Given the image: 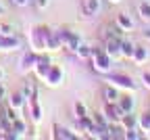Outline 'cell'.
<instances>
[{
    "label": "cell",
    "instance_id": "484cf974",
    "mask_svg": "<svg viewBox=\"0 0 150 140\" xmlns=\"http://www.w3.org/2000/svg\"><path fill=\"white\" fill-rule=\"evenodd\" d=\"M75 54L86 61V59H90V56H92V46H88L86 42H81V44L77 46V50H75Z\"/></svg>",
    "mask_w": 150,
    "mask_h": 140
},
{
    "label": "cell",
    "instance_id": "7a4b0ae2",
    "mask_svg": "<svg viewBox=\"0 0 150 140\" xmlns=\"http://www.w3.org/2000/svg\"><path fill=\"white\" fill-rule=\"evenodd\" d=\"M92 65L98 73H108L110 71V65H112V59L106 54L104 48H92Z\"/></svg>",
    "mask_w": 150,
    "mask_h": 140
},
{
    "label": "cell",
    "instance_id": "4316f807",
    "mask_svg": "<svg viewBox=\"0 0 150 140\" xmlns=\"http://www.w3.org/2000/svg\"><path fill=\"white\" fill-rule=\"evenodd\" d=\"M121 36H123V29L117 23H110L106 27V38H121Z\"/></svg>",
    "mask_w": 150,
    "mask_h": 140
},
{
    "label": "cell",
    "instance_id": "8d00e7d4",
    "mask_svg": "<svg viewBox=\"0 0 150 140\" xmlns=\"http://www.w3.org/2000/svg\"><path fill=\"white\" fill-rule=\"evenodd\" d=\"M142 36L148 40V42H150V27H148V29H144V31H142Z\"/></svg>",
    "mask_w": 150,
    "mask_h": 140
},
{
    "label": "cell",
    "instance_id": "d590c367",
    "mask_svg": "<svg viewBox=\"0 0 150 140\" xmlns=\"http://www.w3.org/2000/svg\"><path fill=\"white\" fill-rule=\"evenodd\" d=\"M4 96H6V90H4V86H2V82H0V103L4 101Z\"/></svg>",
    "mask_w": 150,
    "mask_h": 140
},
{
    "label": "cell",
    "instance_id": "5bb4252c",
    "mask_svg": "<svg viewBox=\"0 0 150 140\" xmlns=\"http://www.w3.org/2000/svg\"><path fill=\"white\" fill-rule=\"evenodd\" d=\"M117 105L121 107V111H123V113H131V111L136 109V98L131 96V92H127V94H121Z\"/></svg>",
    "mask_w": 150,
    "mask_h": 140
},
{
    "label": "cell",
    "instance_id": "836d02e7",
    "mask_svg": "<svg viewBox=\"0 0 150 140\" xmlns=\"http://www.w3.org/2000/svg\"><path fill=\"white\" fill-rule=\"evenodd\" d=\"M142 82H144V86L150 90V71H144V73H142Z\"/></svg>",
    "mask_w": 150,
    "mask_h": 140
},
{
    "label": "cell",
    "instance_id": "3957f363",
    "mask_svg": "<svg viewBox=\"0 0 150 140\" xmlns=\"http://www.w3.org/2000/svg\"><path fill=\"white\" fill-rule=\"evenodd\" d=\"M106 82L112 84L115 88H119V90H125V92H134L136 90V82L125 73H110L106 77Z\"/></svg>",
    "mask_w": 150,
    "mask_h": 140
},
{
    "label": "cell",
    "instance_id": "ffe728a7",
    "mask_svg": "<svg viewBox=\"0 0 150 140\" xmlns=\"http://www.w3.org/2000/svg\"><path fill=\"white\" fill-rule=\"evenodd\" d=\"M148 48H144V46H136V50H134V56H131V61H134L136 65H144L146 61H148Z\"/></svg>",
    "mask_w": 150,
    "mask_h": 140
},
{
    "label": "cell",
    "instance_id": "74e56055",
    "mask_svg": "<svg viewBox=\"0 0 150 140\" xmlns=\"http://www.w3.org/2000/svg\"><path fill=\"white\" fill-rule=\"evenodd\" d=\"M2 79H4V69L0 67V82H2Z\"/></svg>",
    "mask_w": 150,
    "mask_h": 140
},
{
    "label": "cell",
    "instance_id": "83f0119b",
    "mask_svg": "<svg viewBox=\"0 0 150 140\" xmlns=\"http://www.w3.org/2000/svg\"><path fill=\"white\" fill-rule=\"evenodd\" d=\"M21 92H23V96H25V98H31L33 94H38V90H35L33 82H25V84H23V90H21Z\"/></svg>",
    "mask_w": 150,
    "mask_h": 140
},
{
    "label": "cell",
    "instance_id": "7c38bea8",
    "mask_svg": "<svg viewBox=\"0 0 150 140\" xmlns=\"http://www.w3.org/2000/svg\"><path fill=\"white\" fill-rule=\"evenodd\" d=\"M52 138H56V140H75L77 134H73L69 128H63L59 124H54L52 126Z\"/></svg>",
    "mask_w": 150,
    "mask_h": 140
},
{
    "label": "cell",
    "instance_id": "f1b7e54d",
    "mask_svg": "<svg viewBox=\"0 0 150 140\" xmlns=\"http://www.w3.org/2000/svg\"><path fill=\"white\" fill-rule=\"evenodd\" d=\"M73 109H75V117H77V119H81V117H86V115H88L86 105H83L81 101H77V103H75V105H73Z\"/></svg>",
    "mask_w": 150,
    "mask_h": 140
},
{
    "label": "cell",
    "instance_id": "ac0fdd59",
    "mask_svg": "<svg viewBox=\"0 0 150 140\" xmlns=\"http://www.w3.org/2000/svg\"><path fill=\"white\" fill-rule=\"evenodd\" d=\"M11 132H13V136H15V140L17 138H23L25 136V132H27V126H25V121L23 119H15V121L11 124Z\"/></svg>",
    "mask_w": 150,
    "mask_h": 140
},
{
    "label": "cell",
    "instance_id": "9a60e30c",
    "mask_svg": "<svg viewBox=\"0 0 150 140\" xmlns=\"http://www.w3.org/2000/svg\"><path fill=\"white\" fill-rule=\"evenodd\" d=\"M102 96H104V103H119L121 92H119V88H115L112 84H106L102 88Z\"/></svg>",
    "mask_w": 150,
    "mask_h": 140
},
{
    "label": "cell",
    "instance_id": "d4e9b609",
    "mask_svg": "<svg viewBox=\"0 0 150 140\" xmlns=\"http://www.w3.org/2000/svg\"><path fill=\"white\" fill-rule=\"evenodd\" d=\"M138 126H140V132L150 134V113H144L138 117Z\"/></svg>",
    "mask_w": 150,
    "mask_h": 140
},
{
    "label": "cell",
    "instance_id": "f35d334b",
    "mask_svg": "<svg viewBox=\"0 0 150 140\" xmlns=\"http://www.w3.org/2000/svg\"><path fill=\"white\" fill-rule=\"evenodd\" d=\"M108 2H112V4H117V2H121V0H108Z\"/></svg>",
    "mask_w": 150,
    "mask_h": 140
},
{
    "label": "cell",
    "instance_id": "277c9868",
    "mask_svg": "<svg viewBox=\"0 0 150 140\" xmlns=\"http://www.w3.org/2000/svg\"><path fill=\"white\" fill-rule=\"evenodd\" d=\"M38 56H40V52H35V50L23 52L21 61H19V71H21L23 75L29 73V71H33V67H35V63H38Z\"/></svg>",
    "mask_w": 150,
    "mask_h": 140
},
{
    "label": "cell",
    "instance_id": "5b68a950",
    "mask_svg": "<svg viewBox=\"0 0 150 140\" xmlns=\"http://www.w3.org/2000/svg\"><path fill=\"white\" fill-rule=\"evenodd\" d=\"M121 40L123 38H106L104 40V50L110 59H123L121 54Z\"/></svg>",
    "mask_w": 150,
    "mask_h": 140
},
{
    "label": "cell",
    "instance_id": "52a82bcc",
    "mask_svg": "<svg viewBox=\"0 0 150 140\" xmlns=\"http://www.w3.org/2000/svg\"><path fill=\"white\" fill-rule=\"evenodd\" d=\"M44 82H46L50 88L61 86V82H63V69H61L59 65H50V69H48V73H46V77H44Z\"/></svg>",
    "mask_w": 150,
    "mask_h": 140
},
{
    "label": "cell",
    "instance_id": "8992f818",
    "mask_svg": "<svg viewBox=\"0 0 150 140\" xmlns=\"http://www.w3.org/2000/svg\"><path fill=\"white\" fill-rule=\"evenodd\" d=\"M50 65H52L50 56H48V54H42V52H40V56H38V63H35V67H33V73H35V77H38V79H42V82H44V77H46V73H48Z\"/></svg>",
    "mask_w": 150,
    "mask_h": 140
},
{
    "label": "cell",
    "instance_id": "30bf717a",
    "mask_svg": "<svg viewBox=\"0 0 150 140\" xmlns=\"http://www.w3.org/2000/svg\"><path fill=\"white\" fill-rule=\"evenodd\" d=\"M104 117L108 119V121H121V117H123V111L117 103H104V109H102Z\"/></svg>",
    "mask_w": 150,
    "mask_h": 140
},
{
    "label": "cell",
    "instance_id": "1f68e13d",
    "mask_svg": "<svg viewBox=\"0 0 150 140\" xmlns=\"http://www.w3.org/2000/svg\"><path fill=\"white\" fill-rule=\"evenodd\" d=\"M15 34V27L11 23H0V36H13Z\"/></svg>",
    "mask_w": 150,
    "mask_h": 140
},
{
    "label": "cell",
    "instance_id": "4fadbf2b",
    "mask_svg": "<svg viewBox=\"0 0 150 140\" xmlns=\"http://www.w3.org/2000/svg\"><path fill=\"white\" fill-rule=\"evenodd\" d=\"M108 140H121L125 136V128L121 126V121H108Z\"/></svg>",
    "mask_w": 150,
    "mask_h": 140
},
{
    "label": "cell",
    "instance_id": "2e32d148",
    "mask_svg": "<svg viewBox=\"0 0 150 140\" xmlns=\"http://www.w3.org/2000/svg\"><path fill=\"white\" fill-rule=\"evenodd\" d=\"M25 103H27V98L23 96V92H13L11 96H8V107H13V109H23L25 107Z\"/></svg>",
    "mask_w": 150,
    "mask_h": 140
},
{
    "label": "cell",
    "instance_id": "f546056e",
    "mask_svg": "<svg viewBox=\"0 0 150 140\" xmlns=\"http://www.w3.org/2000/svg\"><path fill=\"white\" fill-rule=\"evenodd\" d=\"M92 119H94V124H96V126H102V128H106V126H108V119L104 117V113H94V115H92Z\"/></svg>",
    "mask_w": 150,
    "mask_h": 140
},
{
    "label": "cell",
    "instance_id": "4dcf8cb0",
    "mask_svg": "<svg viewBox=\"0 0 150 140\" xmlns=\"http://www.w3.org/2000/svg\"><path fill=\"white\" fill-rule=\"evenodd\" d=\"M125 140H140L142 134H140V128H134V130H125Z\"/></svg>",
    "mask_w": 150,
    "mask_h": 140
},
{
    "label": "cell",
    "instance_id": "44dd1931",
    "mask_svg": "<svg viewBox=\"0 0 150 140\" xmlns=\"http://www.w3.org/2000/svg\"><path fill=\"white\" fill-rule=\"evenodd\" d=\"M121 126H123L125 130L140 128V126H138V117L134 115V111H131V113H123V117H121Z\"/></svg>",
    "mask_w": 150,
    "mask_h": 140
},
{
    "label": "cell",
    "instance_id": "d6a6232c",
    "mask_svg": "<svg viewBox=\"0 0 150 140\" xmlns=\"http://www.w3.org/2000/svg\"><path fill=\"white\" fill-rule=\"evenodd\" d=\"M33 2H35V6L40 9V11H44V9L50 4V0H33Z\"/></svg>",
    "mask_w": 150,
    "mask_h": 140
},
{
    "label": "cell",
    "instance_id": "9c48e42d",
    "mask_svg": "<svg viewBox=\"0 0 150 140\" xmlns=\"http://www.w3.org/2000/svg\"><path fill=\"white\" fill-rule=\"evenodd\" d=\"M27 109H29V115H31V121L40 124L42 121V107H40V101H38V94L27 98Z\"/></svg>",
    "mask_w": 150,
    "mask_h": 140
},
{
    "label": "cell",
    "instance_id": "603a6c76",
    "mask_svg": "<svg viewBox=\"0 0 150 140\" xmlns=\"http://www.w3.org/2000/svg\"><path fill=\"white\" fill-rule=\"evenodd\" d=\"M134 50H136V46L131 42L121 40V54H123V59H131V56H134Z\"/></svg>",
    "mask_w": 150,
    "mask_h": 140
},
{
    "label": "cell",
    "instance_id": "7402d4cb",
    "mask_svg": "<svg viewBox=\"0 0 150 140\" xmlns=\"http://www.w3.org/2000/svg\"><path fill=\"white\" fill-rule=\"evenodd\" d=\"M138 13H140V19L142 21H150V2L148 0H142V2L138 4Z\"/></svg>",
    "mask_w": 150,
    "mask_h": 140
},
{
    "label": "cell",
    "instance_id": "cb8c5ba5",
    "mask_svg": "<svg viewBox=\"0 0 150 140\" xmlns=\"http://www.w3.org/2000/svg\"><path fill=\"white\" fill-rule=\"evenodd\" d=\"M81 44V38L77 36V34H75V31H71V36H69V42H67V50H71V52H75V50H77V46Z\"/></svg>",
    "mask_w": 150,
    "mask_h": 140
},
{
    "label": "cell",
    "instance_id": "6da1fadb",
    "mask_svg": "<svg viewBox=\"0 0 150 140\" xmlns=\"http://www.w3.org/2000/svg\"><path fill=\"white\" fill-rule=\"evenodd\" d=\"M50 27L46 25H35L29 29V46L35 52H44L46 50V36H48Z\"/></svg>",
    "mask_w": 150,
    "mask_h": 140
},
{
    "label": "cell",
    "instance_id": "8fae6325",
    "mask_svg": "<svg viewBox=\"0 0 150 140\" xmlns=\"http://www.w3.org/2000/svg\"><path fill=\"white\" fill-rule=\"evenodd\" d=\"M100 0H81V15L83 17H96L100 13Z\"/></svg>",
    "mask_w": 150,
    "mask_h": 140
},
{
    "label": "cell",
    "instance_id": "d6986e66",
    "mask_svg": "<svg viewBox=\"0 0 150 140\" xmlns=\"http://www.w3.org/2000/svg\"><path fill=\"white\" fill-rule=\"evenodd\" d=\"M115 23H117L123 31H131V29H134V21H131V17H129L127 13H119Z\"/></svg>",
    "mask_w": 150,
    "mask_h": 140
},
{
    "label": "cell",
    "instance_id": "ba28073f",
    "mask_svg": "<svg viewBox=\"0 0 150 140\" xmlns=\"http://www.w3.org/2000/svg\"><path fill=\"white\" fill-rule=\"evenodd\" d=\"M21 48V40H19L15 34L13 36H0V50L2 52H13Z\"/></svg>",
    "mask_w": 150,
    "mask_h": 140
},
{
    "label": "cell",
    "instance_id": "e575fe53",
    "mask_svg": "<svg viewBox=\"0 0 150 140\" xmlns=\"http://www.w3.org/2000/svg\"><path fill=\"white\" fill-rule=\"evenodd\" d=\"M13 4H15V6H21V9H23V6H27V4H29V0H13Z\"/></svg>",
    "mask_w": 150,
    "mask_h": 140
},
{
    "label": "cell",
    "instance_id": "e0dca14e",
    "mask_svg": "<svg viewBox=\"0 0 150 140\" xmlns=\"http://www.w3.org/2000/svg\"><path fill=\"white\" fill-rule=\"evenodd\" d=\"M59 48H63V44H61V40H59V36H56V31H48V36H46V50H50V52H54V50H59Z\"/></svg>",
    "mask_w": 150,
    "mask_h": 140
}]
</instances>
